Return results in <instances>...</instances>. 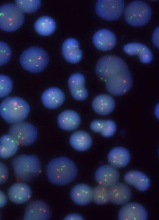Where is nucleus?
Returning <instances> with one entry per match:
<instances>
[{"instance_id": "nucleus-1", "label": "nucleus", "mask_w": 159, "mask_h": 220, "mask_svg": "<svg viewBox=\"0 0 159 220\" xmlns=\"http://www.w3.org/2000/svg\"><path fill=\"white\" fill-rule=\"evenodd\" d=\"M96 72L105 82L107 91L114 96L123 95L131 89L132 85V76L125 61L114 55H107L98 61Z\"/></svg>"}, {"instance_id": "nucleus-2", "label": "nucleus", "mask_w": 159, "mask_h": 220, "mask_svg": "<svg viewBox=\"0 0 159 220\" xmlns=\"http://www.w3.org/2000/svg\"><path fill=\"white\" fill-rule=\"evenodd\" d=\"M47 177L52 184L59 186L69 184L76 178L78 170L75 164L65 157L55 158L46 167Z\"/></svg>"}, {"instance_id": "nucleus-3", "label": "nucleus", "mask_w": 159, "mask_h": 220, "mask_svg": "<svg viewBox=\"0 0 159 220\" xmlns=\"http://www.w3.org/2000/svg\"><path fill=\"white\" fill-rule=\"evenodd\" d=\"M30 111V107L23 99L17 97L5 99L0 105V114L7 123L14 124L23 121Z\"/></svg>"}, {"instance_id": "nucleus-4", "label": "nucleus", "mask_w": 159, "mask_h": 220, "mask_svg": "<svg viewBox=\"0 0 159 220\" xmlns=\"http://www.w3.org/2000/svg\"><path fill=\"white\" fill-rule=\"evenodd\" d=\"M12 165L16 177L21 181L34 178L39 174L41 171L40 160L35 155L17 156L13 159Z\"/></svg>"}, {"instance_id": "nucleus-5", "label": "nucleus", "mask_w": 159, "mask_h": 220, "mask_svg": "<svg viewBox=\"0 0 159 220\" xmlns=\"http://www.w3.org/2000/svg\"><path fill=\"white\" fill-rule=\"evenodd\" d=\"M49 61L48 53L43 49L31 47L25 50L21 54L20 63L26 70L32 73H39L47 67Z\"/></svg>"}, {"instance_id": "nucleus-6", "label": "nucleus", "mask_w": 159, "mask_h": 220, "mask_svg": "<svg viewBox=\"0 0 159 220\" xmlns=\"http://www.w3.org/2000/svg\"><path fill=\"white\" fill-rule=\"evenodd\" d=\"M152 15L151 8L146 3L141 1H133L126 7L124 16L127 22L131 25L139 27L146 24Z\"/></svg>"}, {"instance_id": "nucleus-7", "label": "nucleus", "mask_w": 159, "mask_h": 220, "mask_svg": "<svg viewBox=\"0 0 159 220\" xmlns=\"http://www.w3.org/2000/svg\"><path fill=\"white\" fill-rule=\"evenodd\" d=\"M24 21V16L15 4L7 3L0 7V29L8 32L19 29Z\"/></svg>"}, {"instance_id": "nucleus-8", "label": "nucleus", "mask_w": 159, "mask_h": 220, "mask_svg": "<svg viewBox=\"0 0 159 220\" xmlns=\"http://www.w3.org/2000/svg\"><path fill=\"white\" fill-rule=\"evenodd\" d=\"M18 143L22 146H27L34 143L38 136L36 128L31 123L21 121L10 127L9 134Z\"/></svg>"}, {"instance_id": "nucleus-9", "label": "nucleus", "mask_w": 159, "mask_h": 220, "mask_svg": "<svg viewBox=\"0 0 159 220\" xmlns=\"http://www.w3.org/2000/svg\"><path fill=\"white\" fill-rule=\"evenodd\" d=\"M123 0H98L95 5L97 14L102 18L108 21H113L121 16L124 9Z\"/></svg>"}, {"instance_id": "nucleus-10", "label": "nucleus", "mask_w": 159, "mask_h": 220, "mask_svg": "<svg viewBox=\"0 0 159 220\" xmlns=\"http://www.w3.org/2000/svg\"><path fill=\"white\" fill-rule=\"evenodd\" d=\"M120 177L119 172L116 168L109 165L99 167L95 175V180L99 185L108 187L117 183Z\"/></svg>"}, {"instance_id": "nucleus-11", "label": "nucleus", "mask_w": 159, "mask_h": 220, "mask_svg": "<svg viewBox=\"0 0 159 220\" xmlns=\"http://www.w3.org/2000/svg\"><path fill=\"white\" fill-rule=\"evenodd\" d=\"M51 216L50 209L48 205L41 200L31 201L27 206L24 220H48Z\"/></svg>"}, {"instance_id": "nucleus-12", "label": "nucleus", "mask_w": 159, "mask_h": 220, "mask_svg": "<svg viewBox=\"0 0 159 220\" xmlns=\"http://www.w3.org/2000/svg\"><path fill=\"white\" fill-rule=\"evenodd\" d=\"M148 215L144 208L138 203L125 204L120 209L118 218L120 220H146Z\"/></svg>"}, {"instance_id": "nucleus-13", "label": "nucleus", "mask_w": 159, "mask_h": 220, "mask_svg": "<svg viewBox=\"0 0 159 220\" xmlns=\"http://www.w3.org/2000/svg\"><path fill=\"white\" fill-rule=\"evenodd\" d=\"M93 43L98 50L103 51L111 50L115 46L116 38L115 34L107 29H102L97 31L93 38Z\"/></svg>"}, {"instance_id": "nucleus-14", "label": "nucleus", "mask_w": 159, "mask_h": 220, "mask_svg": "<svg viewBox=\"0 0 159 220\" xmlns=\"http://www.w3.org/2000/svg\"><path fill=\"white\" fill-rule=\"evenodd\" d=\"M85 78L80 73H75L69 77L68 85L71 95L77 101H82L88 97V92L85 87Z\"/></svg>"}, {"instance_id": "nucleus-15", "label": "nucleus", "mask_w": 159, "mask_h": 220, "mask_svg": "<svg viewBox=\"0 0 159 220\" xmlns=\"http://www.w3.org/2000/svg\"><path fill=\"white\" fill-rule=\"evenodd\" d=\"M62 53L65 59L72 64L80 62L83 56V52L80 48L78 41L73 38H67L64 42Z\"/></svg>"}, {"instance_id": "nucleus-16", "label": "nucleus", "mask_w": 159, "mask_h": 220, "mask_svg": "<svg viewBox=\"0 0 159 220\" xmlns=\"http://www.w3.org/2000/svg\"><path fill=\"white\" fill-rule=\"evenodd\" d=\"M110 201L114 204L123 205L127 203L131 196V191L125 184L119 182L109 188Z\"/></svg>"}, {"instance_id": "nucleus-17", "label": "nucleus", "mask_w": 159, "mask_h": 220, "mask_svg": "<svg viewBox=\"0 0 159 220\" xmlns=\"http://www.w3.org/2000/svg\"><path fill=\"white\" fill-rule=\"evenodd\" d=\"M10 200L16 204H22L31 198L32 191L30 187L25 183L19 182L11 186L8 191Z\"/></svg>"}, {"instance_id": "nucleus-18", "label": "nucleus", "mask_w": 159, "mask_h": 220, "mask_svg": "<svg viewBox=\"0 0 159 220\" xmlns=\"http://www.w3.org/2000/svg\"><path fill=\"white\" fill-rule=\"evenodd\" d=\"M65 96L64 93L57 87H51L46 89L42 93L41 101L43 106L46 108L53 109L61 105L65 101Z\"/></svg>"}, {"instance_id": "nucleus-19", "label": "nucleus", "mask_w": 159, "mask_h": 220, "mask_svg": "<svg viewBox=\"0 0 159 220\" xmlns=\"http://www.w3.org/2000/svg\"><path fill=\"white\" fill-rule=\"evenodd\" d=\"M70 194L71 200L75 204L85 205L92 200L93 189L87 184H79L72 187Z\"/></svg>"}, {"instance_id": "nucleus-20", "label": "nucleus", "mask_w": 159, "mask_h": 220, "mask_svg": "<svg viewBox=\"0 0 159 220\" xmlns=\"http://www.w3.org/2000/svg\"><path fill=\"white\" fill-rule=\"evenodd\" d=\"M57 122L62 129L68 131L77 128L81 123L80 116L75 111L66 110L61 113L57 118Z\"/></svg>"}, {"instance_id": "nucleus-21", "label": "nucleus", "mask_w": 159, "mask_h": 220, "mask_svg": "<svg viewBox=\"0 0 159 220\" xmlns=\"http://www.w3.org/2000/svg\"><path fill=\"white\" fill-rule=\"evenodd\" d=\"M124 179L128 184L140 191H147L150 187V181L144 173L137 170H131L125 175Z\"/></svg>"}, {"instance_id": "nucleus-22", "label": "nucleus", "mask_w": 159, "mask_h": 220, "mask_svg": "<svg viewBox=\"0 0 159 220\" xmlns=\"http://www.w3.org/2000/svg\"><path fill=\"white\" fill-rule=\"evenodd\" d=\"M123 50L125 53L129 55H137L140 61L143 63L148 64L152 61L153 56L151 50L143 44L137 43H129L124 46Z\"/></svg>"}, {"instance_id": "nucleus-23", "label": "nucleus", "mask_w": 159, "mask_h": 220, "mask_svg": "<svg viewBox=\"0 0 159 220\" xmlns=\"http://www.w3.org/2000/svg\"><path fill=\"white\" fill-rule=\"evenodd\" d=\"M94 111L101 115H106L111 113L115 106V101L110 96L102 94L96 97L92 102Z\"/></svg>"}, {"instance_id": "nucleus-24", "label": "nucleus", "mask_w": 159, "mask_h": 220, "mask_svg": "<svg viewBox=\"0 0 159 220\" xmlns=\"http://www.w3.org/2000/svg\"><path fill=\"white\" fill-rule=\"evenodd\" d=\"M130 158L129 151L122 147L114 148L109 152L107 156L109 164L116 168L126 166L129 163Z\"/></svg>"}, {"instance_id": "nucleus-25", "label": "nucleus", "mask_w": 159, "mask_h": 220, "mask_svg": "<svg viewBox=\"0 0 159 220\" xmlns=\"http://www.w3.org/2000/svg\"><path fill=\"white\" fill-rule=\"evenodd\" d=\"M92 139L86 131L80 130L75 132L70 136L69 142L75 150L80 151L89 149L92 145Z\"/></svg>"}, {"instance_id": "nucleus-26", "label": "nucleus", "mask_w": 159, "mask_h": 220, "mask_svg": "<svg viewBox=\"0 0 159 220\" xmlns=\"http://www.w3.org/2000/svg\"><path fill=\"white\" fill-rule=\"evenodd\" d=\"M19 146L18 143L10 135H3L0 138V158L7 159L12 156Z\"/></svg>"}, {"instance_id": "nucleus-27", "label": "nucleus", "mask_w": 159, "mask_h": 220, "mask_svg": "<svg viewBox=\"0 0 159 220\" xmlns=\"http://www.w3.org/2000/svg\"><path fill=\"white\" fill-rule=\"evenodd\" d=\"M34 29L37 33L43 36H49L55 31L56 24L55 21L48 16H42L36 21Z\"/></svg>"}, {"instance_id": "nucleus-28", "label": "nucleus", "mask_w": 159, "mask_h": 220, "mask_svg": "<svg viewBox=\"0 0 159 220\" xmlns=\"http://www.w3.org/2000/svg\"><path fill=\"white\" fill-rule=\"evenodd\" d=\"M109 187L98 185L93 190L92 200L97 204H103L110 201Z\"/></svg>"}, {"instance_id": "nucleus-29", "label": "nucleus", "mask_w": 159, "mask_h": 220, "mask_svg": "<svg viewBox=\"0 0 159 220\" xmlns=\"http://www.w3.org/2000/svg\"><path fill=\"white\" fill-rule=\"evenodd\" d=\"M15 5L22 12L32 13L36 11L41 5L40 0H16Z\"/></svg>"}, {"instance_id": "nucleus-30", "label": "nucleus", "mask_w": 159, "mask_h": 220, "mask_svg": "<svg viewBox=\"0 0 159 220\" xmlns=\"http://www.w3.org/2000/svg\"><path fill=\"white\" fill-rule=\"evenodd\" d=\"M13 87V83L8 76L0 74V98L7 96L11 92Z\"/></svg>"}, {"instance_id": "nucleus-31", "label": "nucleus", "mask_w": 159, "mask_h": 220, "mask_svg": "<svg viewBox=\"0 0 159 220\" xmlns=\"http://www.w3.org/2000/svg\"><path fill=\"white\" fill-rule=\"evenodd\" d=\"M11 56V50L8 45L0 41V66L4 65L10 60Z\"/></svg>"}, {"instance_id": "nucleus-32", "label": "nucleus", "mask_w": 159, "mask_h": 220, "mask_svg": "<svg viewBox=\"0 0 159 220\" xmlns=\"http://www.w3.org/2000/svg\"><path fill=\"white\" fill-rule=\"evenodd\" d=\"M116 129V126L114 121L111 120H107L103 130L100 133L102 135L106 137L113 136Z\"/></svg>"}, {"instance_id": "nucleus-33", "label": "nucleus", "mask_w": 159, "mask_h": 220, "mask_svg": "<svg viewBox=\"0 0 159 220\" xmlns=\"http://www.w3.org/2000/svg\"><path fill=\"white\" fill-rule=\"evenodd\" d=\"M106 120L97 119L93 121L90 124V128L93 132L101 133L105 125Z\"/></svg>"}, {"instance_id": "nucleus-34", "label": "nucleus", "mask_w": 159, "mask_h": 220, "mask_svg": "<svg viewBox=\"0 0 159 220\" xmlns=\"http://www.w3.org/2000/svg\"><path fill=\"white\" fill-rule=\"evenodd\" d=\"M8 177V170L6 165L0 161V185L4 183Z\"/></svg>"}, {"instance_id": "nucleus-35", "label": "nucleus", "mask_w": 159, "mask_h": 220, "mask_svg": "<svg viewBox=\"0 0 159 220\" xmlns=\"http://www.w3.org/2000/svg\"><path fill=\"white\" fill-rule=\"evenodd\" d=\"M7 198L5 194L0 190V208H2L7 203Z\"/></svg>"}, {"instance_id": "nucleus-36", "label": "nucleus", "mask_w": 159, "mask_h": 220, "mask_svg": "<svg viewBox=\"0 0 159 220\" xmlns=\"http://www.w3.org/2000/svg\"><path fill=\"white\" fill-rule=\"evenodd\" d=\"M64 220H83V218L80 215L76 213L70 214L67 216Z\"/></svg>"}, {"instance_id": "nucleus-37", "label": "nucleus", "mask_w": 159, "mask_h": 220, "mask_svg": "<svg viewBox=\"0 0 159 220\" xmlns=\"http://www.w3.org/2000/svg\"><path fill=\"white\" fill-rule=\"evenodd\" d=\"M153 41L155 45L158 48V28L154 32L152 37Z\"/></svg>"}, {"instance_id": "nucleus-38", "label": "nucleus", "mask_w": 159, "mask_h": 220, "mask_svg": "<svg viewBox=\"0 0 159 220\" xmlns=\"http://www.w3.org/2000/svg\"></svg>"}]
</instances>
